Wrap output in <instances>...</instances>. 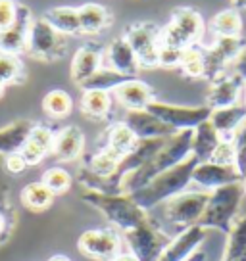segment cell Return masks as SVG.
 I'll return each instance as SVG.
<instances>
[{
  "instance_id": "obj_1",
  "label": "cell",
  "mask_w": 246,
  "mask_h": 261,
  "mask_svg": "<svg viewBox=\"0 0 246 261\" xmlns=\"http://www.w3.org/2000/svg\"><path fill=\"white\" fill-rule=\"evenodd\" d=\"M79 248L87 255L99 257V259H106V257H112L115 253V250H117V238L112 232L89 230L79 240Z\"/></svg>"
},
{
  "instance_id": "obj_2",
  "label": "cell",
  "mask_w": 246,
  "mask_h": 261,
  "mask_svg": "<svg viewBox=\"0 0 246 261\" xmlns=\"http://www.w3.org/2000/svg\"><path fill=\"white\" fill-rule=\"evenodd\" d=\"M202 29V21L196 14L192 12H181L177 16V23L173 25V29L167 33V41H169V46L177 48V44H183V42L190 41L198 37V33Z\"/></svg>"
},
{
  "instance_id": "obj_3",
  "label": "cell",
  "mask_w": 246,
  "mask_h": 261,
  "mask_svg": "<svg viewBox=\"0 0 246 261\" xmlns=\"http://www.w3.org/2000/svg\"><path fill=\"white\" fill-rule=\"evenodd\" d=\"M54 146V139L50 135V130L46 129H35L31 130L29 139L25 140L21 155L27 162V165H35L42 160V155L48 152L50 148Z\"/></svg>"
},
{
  "instance_id": "obj_4",
  "label": "cell",
  "mask_w": 246,
  "mask_h": 261,
  "mask_svg": "<svg viewBox=\"0 0 246 261\" xmlns=\"http://www.w3.org/2000/svg\"><path fill=\"white\" fill-rule=\"evenodd\" d=\"M81 144H83L81 133L75 129V127H69L64 133H60V137L54 140V152L62 160H73L75 155L79 154Z\"/></svg>"
},
{
  "instance_id": "obj_5",
  "label": "cell",
  "mask_w": 246,
  "mask_h": 261,
  "mask_svg": "<svg viewBox=\"0 0 246 261\" xmlns=\"http://www.w3.org/2000/svg\"><path fill=\"white\" fill-rule=\"evenodd\" d=\"M52 198H54V192L44 182H31L21 192L23 204L27 207H31V210H44V207H48Z\"/></svg>"
},
{
  "instance_id": "obj_6",
  "label": "cell",
  "mask_w": 246,
  "mask_h": 261,
  "mask_svg": "<svg viewBox=\"0 0 246 261\" xmlns=\"http://www.w3.org/2000/svg\"><path fill=\"white\" fill-rule=\"evenodd\" d=\"M117 96L125 106L129 108H140L146 104L148 100V89L142 83H125L117 89Z\"/></svg>"
},
{
  "instance_id": "obj_7",
  "label": "cell",
  "mask_w": 246,
  "mask_h": 261,
  "mask_svg": "<svg viewBox=\"0 0 246 261\" xmlns=\"http://www.w3.org/2000/svg\"><path fill=\"white\" fill-rule=\"evenodd\" d=\"M131 42H133V48L137 50V54L142 62H146V64H152V62H156L158 60V54L156 50H154V44L150 41V35L146 31H135L131 37Z\"/></svg>"
},
{
  "instance_id": "obj_8",
  "label": "cell",
  "mask_w": 246,
  "mask_h": 261,
  "mask_svg": "<svg viewBox=\"0 0 246 261\" xmlns=\"http://www.w3.org/2000/svg\"><path fill=\"white\" fill-rule=\"evenodd\" d=\"M79 27L85 31H99L104 23V10L96 4H89L85 8L79 10Z\"/></svg>"
},
{
  "instance_id": "obj_9",
  "label": "cell",
  "mask_w": 246,
  "mask_h": 261,
  "mask_svg": "<svg viewBox=\"0 0 246 261\" xmlns=\"http://www.w3.org/2000/svg\"><path fill=\"white\" fill-rule=\"evenodd\" d=\"M44 110L50 115L62 117V115H66L71 110V98L67 96L64 90H54V92H50L48 96L44 98Z\"/></svg>"
},
{
  "instance_id": "obj_10",
  "label": "cell",
  "mask_w": 246,
  "mask_h": 261,
  "mask_svg": "<svg viewBox=\"0 0 246 261\" xmlns=\"http://www.w3.org/2000/svg\"><path fill=\"white\" fill-rule=\"evenodd\" d=\"M96 62H99V58H96L94 52H89V50L79 52L73 64L75 79H87L89 75H92V71L96 69Z\"/></svg>"
},
{
  "instance_id": "obj_11",
  "label": "cell",
  "mask_w": 246,
  "mask_h": 261,
  "mask_svg": "<svg viewBox=\"0 0 246 261\" xmlns=\"http://www.w3.org/2000/svg\"><path fill=\"white\" fill-rule=\"evenodd\" d=\"M83 108L89 114L100 115L110 108V98H108V94L104 90H89L85 94V98H83Z\"/></svg>"
},
{
  "instance_id": "obj_12",
  "label": "cell",
  "mask_w": 246,
  "mask_h": 261,
  "mask_svg": "<svg viewBox=\"0 0 246 261\" xmlns=\"http://www.w3.org/2000/svg\"><path fill=\"white\" fill-rule=\"evenodd\" d=\"M42 182H44V185H46L54 194H58V192L67 190V187H69V175H67L64 169L54 167V169H48V171L44 173Z\"/></svg>"
},
{
  "instance_id": "obj_13",
  "label": "cell",
  "mask_w": 246,
  "mask_h": 261,
  "mask_svg": "<svg viewBox=\"0 0 246 261\" xmlns=\"http://www.w3.org/2000/svg\"><path fill=\"white\" fill-rule=\"evenodd\" d=\"M133 130L127 129V127H123V125H119V127H115L114 133H112V152L114 154H123V152H127L129 148H131L133 144Z\"/></svg>"
},
{
  "instance_id": "obj_14",
  "label": "cell",
  "mask_w": 246,
  "mask_h": 261,
  "mask_svg": "<svg viewBox=\"0 0 246 261\" xmlns=\"http://www.w3.org/2000/svg\"><path fill=\"white\" fill-rule=\"evenodd\" d=\"M213 29L222 35H235L238 31V16L235 12H223L215 17Z\"/></svg>"
},
{
  "instance_id": "obj_15",
  "label": "cell",
  "mask_w": 246,
  "mask_h": 261,
  "mask_svg": "<svg viewBox=\"0 0 246 261\" xmlns=\"http://www.w3.org/2000/svg\"><path fill=\"white\" fill-rule=\"evenodd\" d=\"M52 21H54V25H58L60 29H64V31H75V29L79 27V16L67 8L54 12V14H52Z\"/></svg>"
},
{
  "instance_id": "obj_16",
  "label": "cell",
  "mask_w": 246,
  "mask_h": 261,
  "mask_svg": "<svg viewBox=\"0 0 246 261\" xmlns=\"http://www.w3.org/2000/svg\"><path fill=\"white\" fill-rule=\"evenodd\" d=\"M115 160H117V154H114L112 150L106 152V154H100L94 158V162H92V169L100 175H108V173L114 171L115 167Z\"/></svg>"
},
{
  "instance_id": "obj_17",
  "label": "cell",
  "mask_w": 246,
  "mask_h": 261,
  "mask_svg": "<svg viewBox=\"0 0 246 261\" xmlns=\"http://www.w3.org/2000/svg\"><path fill=\"white\" fill-rule=\"evenodd\" d=\"M17 73V62L10 54H0V83L12 81Z\"/></svg>"
},
{
  "instance_id": "obj_18",
  "label": "cell",
  "mask_w": 246,
  "mask_h": 261,
  "mask_svg": "<svg viewBox=\"0 0 246 261\" xmlns=\"http://www.w3.org/2000/svg\"><path fill=\"white\" fill-rule=\"evenodd\" d=\"M181 60H183V64H185V67H187V71L190 75H198L202 71V62H200L198 52H194V50H185L181 54Z\"/></svg>"
},
{
  "instance_id": "obj_19",
  "label": "cell",
  "mask_w": 246,
  "mask_h": 261,
  "mask_svg": "<svg viewBox=\"0 0 246 261\" xmlns=\"http://www.w3.org/2000/svg\"><path fill=\"white\" fill-rule=\"evenodd\" d=\"M14 23V6L8 0H0V29H10Z\"/></svg>"
},
{
  "instance_id": "obj_20",
  "label": "cell",
  "mask_w": 246,
  "mask_h": 261,
  "mask_svg": "<svg viewBox=\"0 0 246 261\" xmlns=\"http://www.w3.org/2000/svg\"><path fill=\"white\" fill-rule=\"evenodd\" d=\"M181 54L177 48H173V46H165L160 54H158V60L162 62V64H175V62H179L181 60Z\"/></svg>"
},
{
  "instance_id": "obj_21",
  "label": "cell",
  "mask_w": 246,
  "mask_h": 261,
  "mask_svg": "<svg viewBox=\"0 0 246 261\" xmlns=\"http://www.w3.org/2000/svg\"><path fill=\"white\" fill-rule=\"evenodd\" d=\"M6 165H8V169L12 173H19V171H23L25 169L27 162L23 160V155L21 154H12L8 160H6Z\"/></svg>"
},
{
  "instance_id": "obj_22",
  "label": "cell",
  "mask_w": 246,
  "mask_h": 261,
  "mask_svg": "<svg viewBox=\"0 0 246 261\" xmlns=\"http://www.w3.org/2000/svg\"><path fill=\"white\" fill-rule=\"evenodd\" d=\"M231 158H233V152H231V146H227V144L217 146L215 152H213V162L217 163H229Z\"/></svg>"
},
{
  "instance_id": "obj_23",
  "label": "cell",
  "mask_w": 246,
  "mask_h": 261,
  "mask_svg": "<svg viewBox=\"0 0 246 261\" xmlns=\"http://www.w3.org/2000/svg\"><path fill=\"white\" fill-rule=\"evenodd\" d=\"M114 261H139L137 257H133V255H119L117 259H114Z\"/></svg>"
},
{
  "instance_id": "obj_24",
  "label": "cell",
  "mask_w": 246,
  "mask_h": 261,
  "mask_svg": "<svg viewBox=\"0 0 246 261\" xmlns=\"http://www.w3.org/2000/svg\"><path fill=\"white\" fill-rule=\"evenodd\" d=\"M4 228H6V221H4V215L0 213V234L4 232Z\"/></svg>"
},
{
  "instance_id": "obj_25",
  "label": "cell",
  "mask_w": 246,
  "mask_h": 261,
  "mask_svg": "<svg viewBox=\"0 0 246 261\" xmlns=\"http://www.w3.org/2000/svg\"><path fill=\"white\" fill-rule=\"evenodd\" d=\"M50 261H71V259H67L66 255H54V257H52Z\"/></svg>"
},
{
  "instance_id": "obj_26",
  "label": "cell",
  "mask_w": 246,
  "mask_h": 261,
  "mask_svg": "<svg viewBox=\"0 0 246 261\" xmlns=\"http://www.w3.org/2000/svg\"><path fill=\"white\" fill-rule=\"evenodd\" d=\"M0 92H2V83H0Z\"/></svg>"
}]
</instances>
